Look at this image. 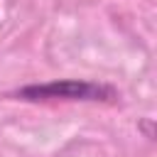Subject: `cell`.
<instances>
[{"mask_svg":"<svg viewBox=\"0 0 157 157\" xmlns=\"http://www.w3.org/2000/svg\"><path fill=\"white\" fill-rule=\"evenodd\" d=\"M15 96L22 101H54V98H59V101H110L115 93L110 86H103V83L64 78V81L25 86Z\"/></svg>","mask_w":157,"mask_h":157,"instance_id":"6da1fadb","label":"cell"}]
</instances>
